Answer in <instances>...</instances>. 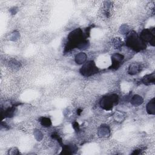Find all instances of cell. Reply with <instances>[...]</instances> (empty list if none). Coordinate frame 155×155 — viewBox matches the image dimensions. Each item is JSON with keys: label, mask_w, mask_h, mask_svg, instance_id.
Here are the masks:
<instances>
[{"label": "cell", "mask_w": 155, "mask_h": 155, "mask_svg": "<svg viewBox=\"0 0 155 155\" xmlns=\"http://www.w3.org/2000/svg\"><path fill=\"white\" fill-rule=\"evenodd\" d=\"M83 31L81 28H77L71 31L68 36V41L64 48V52H68L74 48L85 49L88 47V42L85 39Z\"/></svg>", "instance_id": "obj_1"}, {"label": "cell", "mask_w": 155, "mask_h": 155, "mask_svg": "<svg viewBox=\"0 0 155 155\" xmlns=\"http://www.w3.org/2000/svg\"><path fill=\"white\" fill-rule=\"evenodd\" d=\"M80 73L84 76H90L98 73V68L96 66L95 63L92 61L86 62L79 70Z\"/></svg>", "instance_id": "obj_4"}, {"label": "cell", "mask_w": 155, "mask_h": 155, "mask_svg": "<svg viewBox=\"0 0 155 155\" xmlns=\"http://www.w3.org/2000/svg\"><path fill=\"white\" fill-rule=\"evenodd\" d=\"M155 81L154 73H152L150 74L145 75L142 79V82L145 85H150L151 84H154Z\"/></svg>", "instance_id": "obj_7"}, {"label": "cell", "mask_w": 155, "mask_h": 155, "mask_svg": "<svg viewBox=\"0 0 155 155\" xmlns=\"http://www.w3.org/2000/svg\"><path fill=\"white\" fill-rule=\"evenodd\" d=\"M40 120V123L43 126V127H50L51 124V120L48 118V117H42L40 118L39 119Z\"/></svg>", "instance_id": "obj_13"}, {"label": "cell", "mask_w": 155, "mask_h": 155, "mask_svg": "<svg viewBox=\"0 0 155 155\" xmlns=\"http://www.w3.org/2000/svg\"><path fill=\"white\" fill-rule=\"evenodd\" d=\"M154 34L155 31L154 28L144 29L140 33L139 38L145 44L146 42H149L151 45L154 46Z\"/></svg>", "instance_id": "obj_5"}, {"label": "cell", "mask_w": 155, "mask_h": 155, "mask_svg": "<svg viewBox=\"0 0 155 155\" xmlns=\"http://www.w3.org/2000/svg\"><path fill=\"white\" fill-rule=\"evenodd\" d=\"M77 148L75 145H63L62 150L61 154H71L74 153V151H76Z\"/></svg>", "instance_id": "obj_8"}, {"label": "cell", "mask_w": 155, "mask_h": 155, "mask_svg": "<svg viewBox=\"0 0 155 155\" xmlns=\"http://www.w3.org/2000/svg\"><path fill=\"white\" fill-rule=\"evenodd\" d=\"M73 128H74V129L77 131L78 130H79V124H78V123H77L76 122H74V124H73Z\"/></svg>", "instance_id": "obj_15"}, {"label": "cell", "mask_w": 155, "mask_h": 155, "mask_svg": "<svg viewBox=\"0 0 155 155\" xmlns=\"http://www.w3.org/2000/svg\"><path fill=\"white\" fill-rule=\"evenodd\" d=\"M147 111L148 114H154V98H153L147 105Z\"/></svg>", "instance_id": "obj_10"}, {"label": "cell", "mask_w": 155, "mask_h": 155, "mask_svg": "<svg viewBox=\"0 0 155 155\" xmlns=\"http://www.w3.org/2000/svg\"><path fill=\"white\" fill-rule=\"evenodd\" d=\"M118 99V96L116 94L104 96L100 101V105L103 109L105 110H110L112 109L114 105L117 104Z\"/></svg>", "instance_id": "obj_3"}, {"label": "cell", "mask_w": 155, "mask_h": 155, "mask_svg": "<svg viewBox=\"0 0 155 155\" xmlns=\"http://www.w3.org/2000/svg\"><path fill=\"white\" fill-rule=\"evenodd\" d=\"M131 103L133 105L137 106L139 105L140 104H141L143 102V99H142V97L138 95H135L133 97L132 99H131Z\"/></svg>", "instance_id": "obj_12"}, {"label": "cell", "mask_w": 155, "mask_h": 155, "mask_svg": "<svg viewBox=\"0 0 155 155\" xmlns=\"http://www.w3.org/2000/svg\"><path fill=\"white\" fill-rule=\"evenodd\" d=\"M86 59V55L84 53H79L76 57V62L78 64H82Z\"/></svg>", "instance_id": "obj_14"}, {"label": "cell", "mask_w": 155, "mask_h": 155, "mask_svg": "<svg viewBox=\"0 0 155 155\" xmlns=\"http://www.w3.org/2000/svg\"><path fill=\"white\" fill-rule=\"evenodd\" d=\"M126 45L136 51H139L146 48V44L143 42L134 31L129 33L126 38Z\"/></svg>", "instance_id": "obj_2"}, {"label": "cell", "mask_w": 155, "mask_h": 155, "mask_svg": "<svg viewBox=\"0 0 155 155\" xmlns=\"http://www.w3.org/2000/svg\"><path fill=\"white\" fill-rule=\"evenodd\" d=\"M141 65L139 64H132L130 65L128 69V73L130 74H135L141 71Z\"/></svg>", "instance_id": "obj_9"}, {"label": "cell", "mask_w": 155, "mask_h": 155, "mask_svg": "<svg viewBox=\"0 0 155 155\" xmlns=\"http://www.w3.org/2000/svg\"><path fill=\"white\" fill-rule=\"evenodd\" d=\"M124 56L122 54L119 53L114 54L111 57L112 65L111 66V68L113 69H117L120 66V62L124 59Z\"/></svg>", "instance_id": "obj_6"}, {"label": "cell", "mask_w": 155, "mask_h": 155, "mask_svg": "<svg viewBox=\"0 0 155 155\" xmlns=\"http://www.w3.org/2000/svg\"><path fill=\"white\" fill-rule=\"evenodd\" d=\"M15 107L13 106L12 107H10L8 108H7L6 110L4 111V112H1L2 113V116H4L5 117H12L13 114H14V111H15Z\"/></svg>", "instance_id": "obj_11"}]
</instances>
